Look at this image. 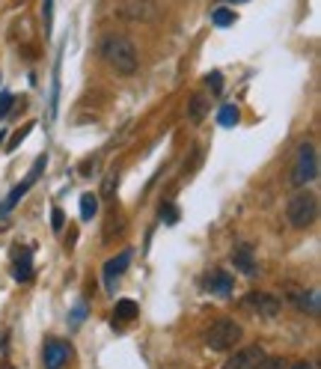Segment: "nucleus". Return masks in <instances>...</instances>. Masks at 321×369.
<instances>
[{
	"label": "nucleus",
	"mask_w": 321,
	"mask_h": 369,
	"mask_svg": "<svg viewBox=\"0 0 321 369\" xmlns=\"http://www.w3.org/2000/svg\"><path fill=\"white\" fill-rule=\"evenodd\" d=\"M98 54L110 72L119 78H131L140 69V54L125 33H105L98 42Z\"/></svg>",
	"instance_id": "obj_1"
},
{
	"label": "nucleus",
	"mask_w": 321,
	"mask_h": 369,
	"mask_svg": "<svg viewBox=\"0 0 321 369\" xmlns=\"http://www.w3.org/2000/svg\"><path fill=\"white\" fill-rule=\"evenodd\" d=\"M286 215H288V223L295 226V230H306V226H313L315 218H318V197L313 191H300L288 200L286 206Z\"/></svg>",
	"instance_id": "obj_2"
},
{
	"label": "nucleus",
	"mask_w": 321,
	"mask_h": 369,
	"mask_svg": "<svg viewBox=\"0 0 321 369\" xmlns=\"http://www.w3.org/2000/svg\"><path fill=\"white\" fill-rule=\"evenodd\" d=\"M241 336H244V331H241V324L235 319H217L206 331V346L211 351H229V348L238 346Z\"/></svg>",
	"instance_id": "obj_3"
},
{
	"label": "nucleus",
	"mask_w": 321,
	"mask_h": 369,
	"mask_svg": "<svg viewBox=\"0 0 321 369\" xmlns=\"http://www.w3.org/2000/svg\"><path fill=\"white\" fill-rule=\"evenodd\" d=\"M315 176H318V152H315L313 140H306L298 149L295 170H291V184H295V188H306L310 182H315Z\"/></svg>",
	"instance_id": "obj_4"
},
{
	"label": "nucleus",
	"mask_w": 321,
	"mask_h": 369,
	"mask_svg": "<svg viewBox=\"0 0 321 369\" xmlns=\"http://www.w3.org/2000/svg\"><path fill=\"white\" fill-rule=\"evenodd\" d=\"M113 12H116V18L134 21V24H149V21H155L160 16L155 0H119Z\"/></svg>",
	"instance_id": "obj_5"
},
{
	"label": "nucleus",
	"mask_w": 321,
	"mask_h": 369,
	"mask_svg": "<svg viewBox=\"0 0 321 369\" xmlns=\"http://www.w3.org/2000/svg\"><path fill=\"white\" fill-rule=\"evenodd\" d=\"M45 164H48V155H39V158H36V164H33V170H30V173H27V179H24V182H18L16 188H12V194L6 197L4 203H0V221H4V218L9 215V211L18 206V200H21V197H24L27 191L33 188V184H36V179H39V173H42V170H45Z\"/></svg>",
	"instance_id": "obj_6"
},
{
	"label": "nucleus",
	"mask_w": 321,
	"mask_h": 369,
	"mask_svg": "<svg viewBox=\"0 0 321 369\" xmlns=\"http://www.w3.org/2000/svg\"><path fill=\"white\" fill-rule=\"evenodd\" d=\"M241 307L247 310V313H256V316H262V319H276V316H280V310H283L280 298H274V295H268V292H250V295H244V298H241Z\"/></svg>",
	"instance_id": "obj_7"
},
{
	"label": "nucleus",
	"mask_w": 321,
	"mask_h": 369,
	"mask_svg": "<svg viewBox=\"0 0 321 369\" xmlns=\"http://www.w3.org/2000/svg\"><path fill=\"white\" fill-rule=\"evenodd\" d=\"M71 358V346L63 343V339H48L45 348H42V363L45 369H63Z\"/></svg>",
	"instance_id": "obj_8"
},
{
	"label": "nucleus",
	"mask_w": 321,
	"mask_h": 369,
	"mask_svg": "<svg viewBox=\"0 0 321 369\" xmlns=\"http://www.w3.org/2000/svg\"><path fill=\"white\" fill-rule=\"evenodd\" d=\"M262 358H265V351H262L259 346H247V348L232 354V358L223 363V369H256V363Z\"/></svg>",
	"instance_id": "obj_9"
},
{
	"label": "nucleus",
	"mask_w": 321,
	"mask_h": 369,
	"mask_svg": "<svg viewBox=\"0 0 321 369\" xmlns=\"http://www.w3.org/2000/svg\"><path fill=\"white\" fill-rule=\"evenodd\" d=\"M131 257H134V253H131V250H122L119 257H113V259H107V262H105V289H107V292L113 289L116 277H122V274H125V268H128Z\"/></svg>",
	"instance_id": "obj_10"
},
{
	"label": "nucleus",
	"mask_w": 321,
	"mask_h": 369,
	"mask_svg": "<svg viewBox=\"0 0 321 369\" xmlns=\"http://www.w3.org/2000/svg\"><path fill=\"white\" fill-rule=\"evenodd\" d=\"M202 286H206L209 292H214V295H221V298H226L229 292H232V277L226 274V271H221V268H214V271H209L206 277H202Z\"/></svg>",
	"instance_id": "obj_11"
},
{
	"label": "nucleus",
	"mask_w": 321,
	"mask_h": 369,
	"mask_svg": "<svg viewBox=\"0 0 321 369\" xmlns=\"http://www.w3.org/2000/svg\"><path fill=\"white\" fill-rule=\"evenodd\" d=\"M291 301H295V307L300 310V313H310V316H318L321 310V298H318V289H300V292H291Z\"/></svg>",
	"instance_id": "obj_12"
},
{
	"label": "nucleus",
	"mask_w": 321,
	"mask_h": 369,
	"mask_svg": "<svg viewBox=\"0 0 321 369\" xmlns=\"http://www.w3.org/2000/svg\"><path fill=\"white\" fill-rule=\"evenodd\" d=\"M232 262H235V268L241 274H247V277L256 274V259H253V247L250 245H238L235 253H232Z\"/></svg>",
	"instance_id": "obj_13"
},
{
	"label": "nucleus",
	"mask_w": 321,
	"mask_h": 369,
	"mask_svg": "<svg viewBox=\"0 0 321 369\" xmlns=\"http://www.w3.org/2000/svg\"><path fill=\"white\" fill-rule=\"evenodd\" d=\"M206 113H209V98L202 93H197L191 98V105H187V119H191L194 125H199L202 119H206Z\"/></svg>",
	"instance_id": "obj_14"
},
{
	"label": "nucleus",
	"mask_w": 321,
	"mask_h": 369,
	"mask_svg": "<svg viewBox=\"0 0 321 369\" xmlns=\"http://www.w3.org/2000/svg\"><path fill=\"white\" fill-rule=\"evenodd\" d=\"M16 280H21V283L33 280V257H30V250H21V257H16Z\"/></svg>",
	"instance_id": "obj_15"
},
{
	"label": "nucleus",
	"mask_w": 321,
	"mask_h": 369,
	"mask_svg": "<svg viewBox=\"0 0 321 369\" xmlns=\"http://www.w3.org/2000/svg\"><path fill=\"white\" fill-rule=\"evenodd\" d=\"M137 313H140L137 301L122 298V301H116V319H113V322H131V319H137Z\"/></svg>",
	"instance_id": "obj_16"
},
{
	"label": "nucleus",
	"mask_w": 321,
	"mask_h": 369,
	"mask_svg": "<svg viewBox=\"0 0 321 369\" xmlns=\"http://www.w3.org/2000/svg\"><path fill=\"white\" fill-rule=\"evenodd\" d=\"M238 117H241V110H238L235 105H223L221 113H217V122H221L223 129H232V125L238 122Z\"/></svg>",
	"instance_id": "obj_17"
},
{
	"label": "nucleus",
	"mask_w": 321,
	"mask_h": 369,
	"mask_svg": "<svg viewBox=\"0 0 321 369\" xmlns=\"http://www.w3.org/2000/svg\"><path fill=\"white\" fill-rule=\"evenodd\" d=\"M98 215V200L93 194H86V197H81V221H93Z\"/></svg>",
	"instance_id": "obj_18"
},
{
	"label": "nucleus",
	"mask_w": 321,
	"mask_h": 369,
	"mask_svg": "<svg viewBox=\"0 0 321 369\" xmlns=\"http://www.w3.org/2000/svg\"><path fill=\"white\" fill-rule=\"evenodd\" d=\"M211 21H214L217 27H229V24H235V12L226 9V6H221V9L211 12Z\"/></svg>",
	"instance_id": "obj_19"
},
{
	"label": "nucleus",
	"mask_w": 321,
	"mask_h": 369,
	"mask_svg": "<svg viewBox=\"0 0 321 369\" xmlns=\"http://www.w3.org/2000/svg\"><path fill=\"white\" fill-rule=\"evenodd\" d=\"M286 366H288L286 358H268V354L256 363V369H286Z\"/></svg>",
	"instance_id": "obj_20"
},
{
	"label": "nucleus",
	"mask_w": 321,
	"mask_h": 369,
	"mask_svg": "<svg viewBox=\"0 0 321 369\" xmlns=\"http://www.w3.org/2000/svg\"><path fill=\"white\" fill-rule=\"evenodd\" d=\"M12 105H16V95H12V93H4V95H0V119H4L6 113L12 110Z\"/></svg>",
	"instance_id": "obj_21"
},
{
	"label": "nucleus",
	"mask_w": 321,
	"mask_h": 369,
	"mask_svg": "<svg viewBox=\"0 0 321 369\" xmlns=\"http://www.w3.org/2000/svg\"><path fill=\"white\" fill-rule=\"evenodd\" d=\"M160 221L176 223V221H179V209H176V206H160Z\"/></svg>",
	"instance_id": "obj_22"
},
{
	"label": "nucleus",
	"mask_w": 321,
	"mask_h": 369,
	"mask_svg": "<svg viewBox=\"0 0 321 369\" xmlns=\"http://www.w3.org/2000/svg\"><path fill=\"white\" fill-rule=\"evenodd\" d=\"M63 223H66L63 209H54V211H51V226H54V233H60V230H63Z\"/></svg>",
	"instance_id": "obj_23"
},
{
	"label": "nucleus",
	"mask_w": 321,
	"mask_h": 369,
	"mask_svg": "<svg viewBox=\"0 0 321 369\" xmlns=\"http://www.w3.org/2000/svg\"><path fill=\"white\" fill-rule=\"evenodd\" d=\"M86 319V304L83 301H78L75 304V310H71V324H81Z\"/></svg>",
	"instance_id": "obj_24"
},
{
	"label": "nucleus",
	"mask_w": 321,
	"mask_h": 369,
	"mask_svg": "<svg viewBox=\"0 0 321 369\" xmlns=\"http://www.w3.org/2000/svg\"><path fill=\"white\" fill-rule=\"evenodd\" d=\"M42 12H45V30L51 33V21H54V0H45V6H42Z\"/></svg>",
	"instance_id": "obj_25"
},
{
	"label": "nucleus",
	"mask_w": 321,
	"mask_h": 369,
	"mask_svg": "<svg viewBox=\"0 0 321 369\" xmlns=\"http://www.w3.org/2000/svg\"><path fill=\"white\" fill-rule=\"evenodd\" d=\"M206 83H209V87H214V93L223 90V78H221V72H211V75L206 78Z\"/></svg>",
	"instance_id": "obj_26"
},
{
	"label": "nucleus",
	"mask_w": 321,
	"mask_h": 369,
	"mask_svg": "<svg viewBox=\"0 0 321 369\" xmlns=\"http://www.w3.org/2000/svg\"><path fill=\"white\" fill-rule=\"evenodd\" d=\"M27 131H30V125H27V129H24V131H18V134H16V137H12V144H9V146H6V149H9V152H12V149H16V146H18V144H21V140H24V134H27Z\"/></svg>",
	"instance_id": "obj_27"
},
{
	"label": "nucleus",
	"mask_w": 321,
	"mask_h": 369,
	"mask_svg": "<svg viewBox=\"0 0 321 369\" xmlns=\"http://www.w3.org/2000/svg\"><path fill=\"white\" fill-rule=\"evenodd\" d=\"M286 369H315V363H310V361H298V363H291V366H286Z\"/></svg>",
	"instance_id": "obj_28"
},
{
	"label": "nucleus",
	"mask_w": 321,
	"mask_h": 369,
	"mask_svg": "<svg viewBox=\"0 0 321 369\" xmlns=\"http://www.w3.org/2000/svg\"><path fill=\"white\" fill-rule=\"evenodd\" d=\"M105 197H107V200H110V197H113V176L105 182Z\"/></svg>",
	"instance_id": "obj_29"
},
{
	"label": "nucleus",
	"mask_w": 321,
	"mask_h": 369,
	"mask_svg": "<svg viewBox=\"0 0 321 369\" xmlns=\"http://www.w3.org/2000/svg\"><path fill=\"white\" fill-rule=\"evenodd\" d=\"M235 4H244V0H235Z\"/></svg>",
	"instance_id": "obj_30"
}]
</instances>
